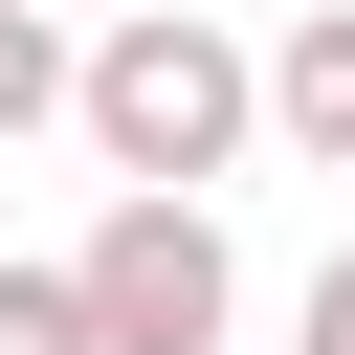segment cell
Here are the masks:
<instances>
[{
    "instance_id": "cell-3",
    "label": "cell",
    "mask_w": 355,
    "mask_h": 355,
    "mask_svg": "<svg viewBox=\"0 0 355 355\" xmlns=\"http://www.w3.org/2000/svg\"><path fill=\"white\" fill-rule=\"evenodd\" d=\"M266 133H288V155H333V178H355V0H311V22H288V44H266Z\"/></svg>"
},
{
    "instance_id": "cell-6",
    "label": "cell",
    "mask_w": 355,
    "mask_h": 355,
    "mask_svg": "<svg viewBox=\"0 0 355 355\" xmlns=\"http://www.w3.org/2000/svg\"><path fill=\"white\" fill-rule=\"evenodd\" d=\"M311 355H355V244H333V266H311Z\"/></svg>"
},
{
    "instance_id": "cell-1",
    "label": "cell",
    "mask_w": 355,
    "mask_h": 355,
    "mask_svg": "<svg viewBox=\"0 0 355 355\" xmlns=\"http://www.w3.org/2000/svg\"><path fill=\"white\" fill-rule=\"evenodd\" d=\"M244 133H266V44H222L200 0H133V22L89 44V155H111V178H178V200H200Z\"/></svg>"
},
{
    "instance_id": "cell-5",
    "label": "cell",
    "mask_w": 355,
    "mask_h": 355,
    "mask_svg": "<svg viewBox=\"0 0 355 355\" xmlns=\"http://www.w3.org/2000/svg\"><path fill=\"white\" fill-rule=\"evenodd\" d=\"M0 355H111L89 333V266H0Z\"/></svg>"
},
{
    "instance_id": "cell-2",
    "label": "cell",
    "mask_w": 355,
    "mask_h": 355,
    "mask_svg": "<svg viewBox=\"0 0 355 355\" xmlns=\"http://www.w3.org/2000/svg\"><path fill=\"white\" fill-rule=\"evenodd\" d=\"M67 266H89V333H111V355H222V311H244V244H222L178 178H111V222H89Z\"/></svg>"
},
{
    "instance_id": "cell-4",
    "label": "cell",
    "mask_w": 355,
    "mask_h": 355,
    "mask_svg": "<svg viewBox=\"0 0 355 355\" xmlns=\"http://www.w3.org/2000/svg\"><path fill=\"white\" fill-rule=\"evenodd\" d=\"M44 111H89V44H67L44 0H0V155H22Z\"/></svg>"
}]
</instances>
